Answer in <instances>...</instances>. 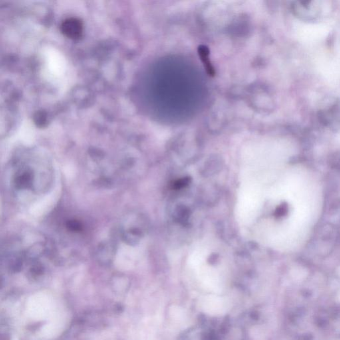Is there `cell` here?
<instances>
[{
	"instance_id": "1",
	"label": "cell",
	"mask_w": 340,
	"mask_h": 340,
	"mask_svg": "<svg viewBox=\"0 0 340 340\" xmlns=\"http://www.w3.org/2000/svg\"><path fill=\"white\" fill-rule=\"evenodd\" d=\"M293 10L296 17L304 21H313L317 19L321 12L319 2L313 1H295Z\"/></svg>"
},
{
	"instance_id": "2",
	"label": "cell",
	"mask_w": 340,
	"mask_h": 340,
	"mask_svg": "<svg viewBox=\"0 0 340 340\" xmlns=\"http://www.w3.org/2000/svg\"><path fill=\"white\" fill-rule=\"evenodd\" d=\"M35 174L33 169L25 165L18 167L13 177V185L16 190L35 189Z\"/></svg>"
},
{
	"instance_id": "3",
	"label": "cell",
	"mask_w": 340,
	"mask_h": 340,
	"mask_svg": "<svg viewBox=\"0 0 340 340\" xmlns=\"http://www.w3.org/2000/svg\"><path fill=\"white\" fill-rule=\"evenodd\" d=\"M62 32L67 37L72 39H79L82 33V25L79 20L70 18L63 21L61 25Z\"/></svg>"
},
{
	"instance_id": "4",
	"label": "cell",
	"mask_w": 340,
	"mask_h": 340,
	"mask_svg": "<svg viewBox=\"0 0 340 340\" xmlns=\"http://www.w3.org/2000/svg\"><path fill=\"white\" fill-rule=\"evenodd\" d=\"M142 231L136 227L128 229L122 232V238L128 244L134 245L138 243L142 237Z\"/></svg>"
},
{
	"instance_id": "5",
	"label": "cell",
	"mask_w": 340,
	"mask_h": 340,
	"mask_svg": "<svg viewBox=\"0 0 340 340\" xmlns=\"http://www.w3.org/2000/svg\"><path fill=\"white\" fill-rule=\"evenodd\" d=\"M199 55H200L201 58H202V61L204 62L205 67L206 68V70L209 75H213L214 74V71L212 67H211V63H209V50L205 46H200L199 47Z\"/></svg>"
},
{
	"instance_id": "6",
	"label": "cell",
	"mask_w": 340,
	"mask_h": 340,
	"mask_svg": "<svg viewBox=\"0 0 340 340\" xmlns=\"http://www.w3.org/2000/svg\"><path fill=\"white\" fill-rule=\"evenodd\" d=\"M66 229L70 232L80 233L84 230V225L80 221L76 219H70L65 223Z\"/></svg>"
},
{
	"instance_id": "7",
	"label": "cell",
	"mask_w": 340,
	"mask_h": 340,
	"mask_svg": "<svg viewBox=\"0 0 340 340\" xmlns=\"http://www.w3.org/2000/svg\"><path fill=\"white\" fill-rule=\"evenodd\" d=\"M176 216L177 219L180 222L182 223H186L188 221L189 218H190V209L188 207L184 206V205H180V206L177 207Z\"/></svg>"
},
{
	"instance_id": "8",
	"label": "cell",
	"mask_w": 340,
	"mask_h": 340,
	"mask_svg": "<svg viewBox=\"0 0 340 340\" xmlns=\"http://www.w3.org/2000/svg\"><path fill=\"white\" fill-rule=\"evenodd\" d=\"M191 180H192V179L190 177L183 178L180 179V180L176 181L173 184L172 187L175 190H180V189L184 188L188 186L190 184Z\"/></svg>"
},
{
	"instance_id": "9",
	"label": "cell",
	"mask_w": 340,
	"mask_h": 340,
	"mask_svg": "<svg viewBox=\"0 0 340 340\" xmlns=\"http://www.w3.org/2000/svg\"><path fill=\"white\" fill-rule=\"evenodd\" d=\"M339 299H340V295H339Z\"/></svg>"
}]
</instances>
